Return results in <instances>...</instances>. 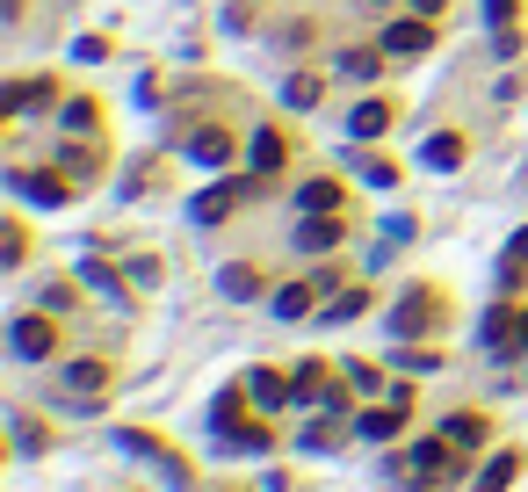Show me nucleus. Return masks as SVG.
<instances>
[{
	"mask_svg": "<svg viewBox=\"0 0 528 492\" xmlns=\"http://www.w3.org/2000/svg\"><path fill=\"white\" fill-rule=\"evenodd\" d=\"M442 435H449L463 456H478V449H492V413H485V406H456V413H442Z\"/></svg>",
	"mask_w": 528,
	"mask_h": 492,
	"instance_id": "ddd939ff",
	"label": "nucleus"
},
{
	"mask_svg": "<svg viewBox=\"0 0 528 492\" xmlns=\"http://www.w3.org/2000/svg\"><path fill=\"white\" fill-rule=\"evenodd\" d=\"M514 478H521V449H492V464L478 471V485H471V492H507Z\"/></svg>",
	"mask_w": 528,
	"mask_h": 492,
	"instance_id": "412c9836",
	"label": "nucleus"
},
{
	"mask_svg": "<svg viewBox=\"0 0 528 492\" xmlns=\"http://www.w3.org/2000/svg\"><path fill=\"white\" fill-rule=\"evenodd\" d=\"M246 398H254L261 413H275V420H283V413L297 406V377H290V369H275V362H261L254 377H246Z\"/></svg>",
	"mask_w": 528,
	"mask_h": 492,
	"instance_id": "6e6552de",
	"label": "nucleus"
},
{
	"mask_svg": "<svg viewBox=\"0 0 528 492\" xmlns=\"http://www.w3.org/2000/svg\"><path fill=\"white\" fill-rule=\"evenodd\" d=\"M51 102H66V87H58L51 73H22V80L8 87V123L37 116V109H51Z\"/></svg>",
	"mask_w": 528,
	"mask_h": 492,
	"instance_id": "f8f14e48",
	"label": "nucleus"
},
{
	"mask_svg": "<svg viewBox=\"0 0 528 492\" xmlns=\"http://www.w3.org/2000/svg\"><path fill=\"white\" fill-rule=\"evenodd\" d=\"M109 384H116V362H102V355H73V362H58V391H66L80 413H95Z\"/></svg>",
	"mask_w": 528,
	"mask_h": 492,
	"instance_id": "20e7f679",
	"label": "nucleus"
},
{
	"mask_svg": "<svg viewBox=\"0 0 528 492\" xmlns=\"http://www.w3.org/2000/svg\"><path fill=\"white\" fill-rule=\"evenodd\" d=\"M377 8H391V0H377Z\"/></svg>",
	"mask_w": 528,
	"mask_h": 492,
	"instance_id": "c9c22d12",
	"label": "nucleus"
},
{
	"mask_svg": "<svg viewBox=\"0 0 528 492\" xmlns=\"http://www.w3.org/2000/svg\"><path fill=\"white\" fill-rule=\"evenodd\" d=\"M521 268H528V225H521V232L507 239V261H500V283H507V290L521 283Z\"/></svg>",
	"mask_w": 528,
	"mask_h": 492,
	"instance_id": "c85d7f7f",
	"label": "nucleus"
},
{
	"mask_svg": "<svg viewBox=\"0 0 528 492\" xmlns=\"http://www.w3.org/2000/svg\"><path fill=\"white\" fill-rule=\"evenodd\" d=\"M283 109H297V116L319 109V73H290V80H283Z\"/></svg>",
	"mask_w": 528,
	"mask_h": 492,
	"instance_id": "393cba45",
	"label": "nucleus"
},
{
	"mask_svg": "<svg viewBox=\"0 0 528 492\" xmlns=\"http://www.w3.org/2000/svg\"><path fill=\"white\" fill-rule=\"evenodd\" d=\"M348 239V218H312V225H297V246L304 254H319V246H340Z\"/></svg>",
	"mask_w": 528,
	"mask_h": 492,
	"instance_id": "b1692460",
	"label": "nucleus"
},
{
	"mask_svg": "<svg viewBox=\"0 0 528 492\" xmlns=\"http://www.w3.org/2000/svg\"><path fill=\"white\" fill-rule=\"evenodd\" d=\"M80 283H87V290H102V297H109V312H138V297L123 290V275H116L109 261H95V254H87V261H80Z\"/></svg>",
	"mask_w": 528,
	"mask_h": 492,
	"instance_id": "a211bd4d",
	"label": "nucleus"
},
{
	"mask_svg": "<svg viewBox=\"0 0 528 492\" xmlns=\"http://www.w3.org/2000/svg\"><path fill=\"white\" fill-rule=\"evenodd\" d=\"M384 58H391L384 44H377V51H340V80H348V87H369V80L384 73Z\"/></svg>",
	"mask_w": 528,
	"mask_h": 492,
	"instance_id": "4be33fe9",
	"label": "nucleus"
},
{
	"mask_svg": "<svg viewBox=\"0 0 528 492\" xmlns=\"http://www.w3.org/2000/svg\"><path fill=\"white\" fill-rule=\"evenodd\" d=\"M8 348H15V362H58V312L22 304L15 326H8Z\"/></svg>",
	"mask_w": 528,
	"mask_h": 492,
	"instance_id": "f03ea898",
	"label": "nucleus"
},
{
	"mask_svg": "<svg viewBox=\"0 0 528 492\" xmlns=\"http://www.w3.org/2000/svg\"><path fill=\"white\" fill-rule=\"evenodd\" d=\"M406 8H413V15H427V22H434V15H442V8H449V0H406Z\"/></svg>",
	"mask_w": 528,
	"mask_h": 492,
	"instance_id": "72a5a7b5",
	"label": "nucleus"
},
{
	"mask_svg": "<svg viewBox=\"0 0 528 492\" xmlns=\"http://www.w3.org/2000/svg\"><path fill=\"white\" fill-rule=\"evenodd\" d=\"M131 283H138V290H152V283H160V261L138 254V261H131Z\"/></svg>",
	"mask_w": 528,
	"mask_h": 492,
	"instance_id": "2f4dec72",
	"label": "nucleus"
},
{
	"mask_svg": "<svg viewBox=\"0 0 528 492\" xmlns=\"http://www.w3.org/2000/svg\"><path fill=\"white\" fill-rule=\"evenodd\" d=\"M348 435H355V420H340V413H319V420H304V427H297V449L326 456V449H348Z\"/></svg>",
	"mask_w": 528,
	"mask_h": 492,
	"instance_id": "f3484780",
	"label": "nucleus"
},
{
	"mask_svg": "<svg viewBox=\"0 0 528 492\" xmlns=\"http://www.w3.org/2000/svg\"><path fill=\"white\" fill-rule=\"evenodd\" d=\"M355 174L369 181V189H398V167L391 160H362V152H355Z\"/></svg>",
	"mask_w": 528,
	"mask_h": 492,
	"instance_id": "7c9ffc66",
	"label": "nucleus"
},
{
	"mask_svg": "<svg viewBox=\"0 0 528 492\" xmlns=\"http://www.w3.org/2000/svg\"><path fill=\"white\" fill-rule=\"evenodd\" d=\"M217 290H225V297H268V290H261V268H246V261H225V268H217Z\"/></svg>",
	"mask_w": 528,
	"mask_h": 492,
	"instance_id": "5701e85b",
	"label": "nucleus"
},
{
	"mask_svg": "<svg viewBox=\"0 0 528 492\" xmlns=\"http://www.w3.org/2000/svg\"><path fill=\"white\" fill-rule=\"evenodd\" d=\"M0 246H8V254H0V268H22V261H29V225L8 218V239H0Z\"/></svg>",
	"mask_w": 528,
	"mask_h": 492,
	"instance_id": "c756f323",
	"label": "nucleus"
},
{
	"mask_svg": "<svg viewBox=\"0 0 528 492\" xmlns=\"http://www.w3.org/2000/svg\"><path fill=\"white\" fill-rule=\"evenodd\" d=\"M391 123H398V102H391V95H369V102H355V109H348V138H362V145H369V138H384Z\"/></svg>",
	"mask_w": 528,
	"mask_h": 492,
	"instance_id": "2eb2a0df",
	"label": "nucleus"
},
{
	"mask_svg": "<svg viewBox=\"0 0 528 492\" xmlns=\"http://www.w3.org/2000/svg\"><path fill=\"white\" fill-rule=\"evenodd\" d=\"M413 427V406H398V398H384V406H362L355 413V435L362 442H398Z\"/></svg>",
	"mask_w": 528,
	"mask_h": 492,
	"instance_id": "4468645a",
	"label": "nucleus"
},
{
	"mask_svg": "<svg viewBox=\"0 0 528 492\" xmlns=\"http://www.w3.org/2000/svg\"><path fill=\"white\" fill-rule=\"evenodd\" d=\"M442 304H449L442 283H413L406 297L391 304V333H398V341H427V333L442 326Z\"/></svg>",
	"mask_w": 528,
	"mask_h": 492,
	"instance_id": "7ed1b4c3",
	"label": "nucleus"
},
{
	"mask_svg": "<svg viewBox=\"0 0 528 492\" xmlns=\"http://www.w3.org/2000/svg\"><path fill=\"white\" fill-rule=\"evenodd\" d=\"M290 152H297V138L283 131V123H254V131H246V167H254L261 181H275L290 167Z\"/></svg>",
	"mask_w": 528,
	"mask_h": 492,
	"instance_id": "0eeeda50",
	"label": "nucleus"
},
{
	"mask_svg": "<svg viewBox=\"0 0 528 492\" xmlns=\"http://www.w3.org/2000/svg\"><path fill=\"white\" fill-rule=\"evenodd\" d=\"M377 44H384L391 58H427V51H434V22L406 8L398 22H384V37H377Z\"/></svg>",
	"mask_w": 528,
	"mask_h": 492,
	"instance_id": "9b49d317",
	"label": "nucleus"
},
{
	"mask_svg": "<svg viewBox=\"0 0 528 492\" xmlns=\"http://www.w3.org/2000/svg\"><path fill=\"white\" fill-rule=\"evenodd\" d=\"M181 152H189L196 167H232L239 138L225 131V123H189V131H181Z\"/></svg>",
	"mask_w": 528,
	"mask_h": 492,
	"instance_id": "1a4fd4ad",
	"label": "nucleus"
},
{
	"mask_svg": "<svg viewBox=\"0 0 528 492\" xmlns=\"http://www.w3.org/2000/svg\"><path fill=\"white\" fill-rule=\"evenodd\" d=\"M521 15V0H485V22H514Z\"/></svg>",
	"mask_w": 528,
	"mask_h": 492,
	"instance_id": "473e14b6",
	"label": "nucleus"
},
{
	"mask_svg": "<svg viewBox=\"0 0 528 492\" xmlns=\"http://www.w3.org/2000/svg\"><path fill=\"white\" fill-rule=\"evenodd\" d=\"M463 160H471V138H463V131H434L420 145V167H434V174H456Z\"/></svg>",
	"mask_w": 528,
	"mask_h": 492,
	"instance_id": "6ab92c4d",
	"label": "nucleus"
},
{
	"mask_svg": "<svg viewBox=\"0 0 528 492\" xmlns=\"http://www.w3.org/2000/svg\"><path fill=\"white\" fill-rule=\"evenodd\" d=\"M116 449H131V456H145L152 471H160L167 485H196V464L181 456L174 442H160V435H145V427H116Z\"/></svg>",
	"mask_w": 528,
	"mask_h": 492,
	"instance_id": "39448f33",
	"label": "nucleus"
},
{
	"mask_svg": "<svg viewBox=\"0 0 528 492\" xmlns=\"http://www.w3.org/2000/svg\"><path fill=\"white\" fill-rule=\"evenodd\" d=\"M340 369H348V384H355L362 398H384V391H391V377H384L377 362H340Z\"/></svg>",
	"mask_w": 528,
	"mask_h": 492,
	"instance_id": "a878e982",
	"label": "nucleus"
},
{
	"mask_svg": "<svg viewBox=\"0 0 528 492\" xmlns=\"http://www.w3.org/2000/svg\"><path fill=\"white\" fill-rule=\"evenodd\" d=\"M268 492H304V485H297V478H283V471H275V478H268Z\"/></svg>",
	"mask_w": 528,
	"mask_h": 492,
	"instance_id": "f704fd0d",
	"label": "nucleus"
},
{
	"mask_svg": "<svg viewBox=\"0 0 528 492\" xmlns=\"http://www.w3.org/2000/svg\"><path fill=\"white\" fill-rule=\"evenodd\" d=\"M290 203L304 210V218H333V210H348V181L340 174H304Z\"/></svg>",
	"mask_w": 528,
	"mask_h": 492,
	"instance_id": "9d476101",
	"label": "nucleus"
},
{
	"mask_svg": "<svg viewBox=\"0 0 528 492\" xmlns=\"http://www.w3.org/2000/svg\"><path fill=\"white\" fill-rule=\"evenodd\" d=\"M29 304H44V312H58V319H73V304H80V290H73V283H44V290L29 297Z\"/></svg>",
	"mask_w": 528,
	"mask_h": 492,
	"instance_id": "cd10ccee",
	"label": "nucleus"
},
{
	"mask_svg": "<svg viewBox=\"0 0 528 492\" xmlns=\"http://www.w3.org/2000/svg\"><path fill=\"white\" fill-rule=\"evenodd\" d=\"M261 189H268V181H261L254 167H246V174H217L210 189H196V196H189V218H196V225H225L232 210H239V203H254Z\"/></svg>",
	"mask_w": 528,
	"mask_h": 492,
	"instance_id": "f257e3e1",
	"label": "nucleus"
},
{
	"mask_svg": "<svg viewBox=\"0 0 528 492\" xmlns=\"http://www.w3.org/2000/svg\"><path fill=\"white\" fill-rule=\"evenodd\" d=\"M8 189H15L22 203H37V210H66V203H73V174H58V167H29V160H15V167H8Z\"/></svg>",
	"mask_w": 528,
	"mask_h": 492,
	"instance_id": "423d86ee",
	"label": "nucleus"
},
{
	"mask_svg": "<svg viewBox=\"0 0 528 492\" xmlns=\"http://www.w3.org/2000/svg\"><path fill=\"white\" fill-rule=\"evenodd\" d=\"M312 297H319V283H275L261 304H268V319H283V326H297V319H312Z\"/></svg>",
	"mask_w": 528,
	"mask_h": 492,
	"instance_id": "dca6fc26",
	"label": "nucleus"
},
{
	"mask_svg": "<svg viewBox=\"0 0 528 492\" xmlns=\"http://www.w3.org/2000/svg\"><path fill=\"white\" fill-rule=\"evenodd\" d=\"M362 312H369V283H348V290H333V297H326V312H319V319H326V326H348V319H362Z\"/></svg>",
	"mask_w": 528,
	"mask_h": 492,
	"instance_id": "aec40b11",
	"label": "nucleus"
},
{
	"mask_svg": "<svg viewBox=\"0 0 528 492\" xmlns=\"http://www.w3.org/2000/svg\"><path fill=\"white\" fill-rule=\"evenodd\" d=\"M398 369H413V377H434V369H442V348H420V341H398Z\"/></svg>",
	"mask_w": 528,
	"mask_h": 492,
	"instance_id": "bb28decb",
	"label": "nucleus"
}]
</instances>
